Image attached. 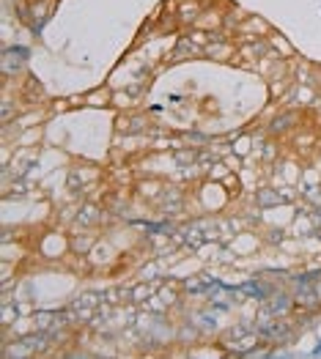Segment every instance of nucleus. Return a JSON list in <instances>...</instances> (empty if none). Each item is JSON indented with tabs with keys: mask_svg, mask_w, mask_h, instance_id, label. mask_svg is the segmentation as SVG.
Instances as JSON below:
<instances>
[{
	"mask_svg": "<svg viewBox=\"0 0 321 359\" xmlns=\"http://www.w3.org/2000/svg\"><path fill=\"white\" fill-rule=\"evenodd\" d=\"M302 121H305V110H299V107H286V110H280L277 118L269 123V132H272V137H283V135H289L294 129L305 126Z\"/></svg>",
	"mask_w": 321,
	"mask_h": 359,
	"instance_id": "nucleus-1",
	"label": "nucleus"
},
{
	"mask_svg": "<svg viewBox=\"0 0 321 359\" xmlns=\"http://www.w3.org/2000/svg\"><path fill=\"white\" fill-rule=\"evenodd\" d=\"M204 55L211 60H231L239 55V47H236L231 39H223V36H211V41L204 47Z\"/></svg>",
	"mask_w": 321,
	"mask_h": 359,
	"instance_id": "nucleus-2",
	"label": "nucleus"
},
{
	"mask_svg": "<svg viewBox=\"0 0 321 359\" xmlns=\"http://www.w3.org/2000/svg\"><path fill=\"white\" fill-rule=\"evenodd\" d=\"M236 33H239V36H247V39L253 41V39H258V33L269 36V33H272V25H269L266 20H258V17H244V22L236 25Z\"/></svg>",
	"mask_w": 321,
	"mask_h": 359,
	"instance_id": "nucleus-3",
	"label": "nucleus"
},
{
	"mask_svg": "<svg viewBox=\"0 0 321 359\" xmlns=\"http://www.w3.org/2000/svg\"><path fill=\"white\" fill-rule=\"evenodd\" d=\"M269 44H272V47H275L277 53H283L286 58H294V47L289 44V41H286V39H283V36L277 39V33H275V30L269 33Z\"/></svg>",
	"mask_w": 321,
	"mask_h": 359,
	"instance_id": "nucleus-4",
	"label": "nucleus"
},
{
	"mask_svg": "<svg viewBox=\"0 0 321 359\" xmlns=\"http://www.w3.org/2000/svg\"><path fill=\"white\" fill-rule=\"evenodd\" d=\"M102 219V211L93 209V206H86V209L77 214V222H83V225H93V222H99Z\"/></svg>",
	"mask_w": 321,
	"mask_h": 359,
	"instance_id": "nucleus-5",
	"label": "nucleus"
},
{
	"mask_svg": "<svg viewBox=\"0 0 321 359\" xmlns=\"http://www.w3.org/2000/svg\"><path fill=\"white\" fill-rule=\"evenodd\" d=\"M195 156H198V151H195V149H190V151H181V154H178L176 159H178V162L184 165V162H195Z\"/></svg>",
	"mask_w": 321,
	"mask_h": 359,
	"instance_id": "nucleus-6",
	"label": "nucleus"
},
{
	"mask_svg": "<svg viewBox=\"0 0 321 359\" xmlns=\"http://www.w3.org/2000/svg\"><path fill=\"white\" fill-rule=\"evenodd\" d=\"M319 83H321V80H319Z\"/></svg>",
	"mask_w": 321,
	"mask_h": 359,
	"instance_id": "nucleus-7",
	"label": "nucleus"
}]
</instances>
